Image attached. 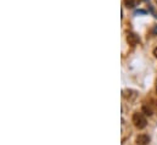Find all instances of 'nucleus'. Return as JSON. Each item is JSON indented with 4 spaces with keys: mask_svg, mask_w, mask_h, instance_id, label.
<instances>
[{
    "mask_svg": "<svg viewBox=\"0 0 157 145\" xmlns=\"http://www.w3.org/2000/svg\"><path fill=\"white\" fill-rule=\"evenodd\" d=\"M133 123L139 129H143V128H145L147 126V121H146L145 116L141 112H135L133 115Z\"/></svg>",
    "mask_w": 157,
    "mask_h": 145,
    "instance_id": "1",
    "label": "nucleus"
},
{
    "mask_svg": "<svg viewBox=\"0 0 157 145\" xmlns=\"http://www.w3.org/2000/svg\"><path fill=\"white\" fill-rule=\"evenodd\" d=\"M150 143V137L147 134H140L136 138V144L138 145H146Z\"/></svg>",
    "mask_w": 157,
    "mask_h": 145,
    "instance_id": "2",
    "label": "nucleus"
},
{
    "mask_svg": "<svg viewBox=\"0 0 157 145\" xmlns=\"http://www.w3.org/2000/svg\"><path fill=\"white\" fill-rule=\"evenodd\" d=\"M127 40H128V43H129L130 45H133V46H134V45H136V44L140 41V40H139V38L135 36L134 33H129L128 37H127Z\"/></svg>",
    "mask_w": 157,
    "mask_h": 145,
    "instance_id": "3",
    "label": "nucleus"
},
{
    "mask_svg": "<svg viewBox=\"0 0 157 145\" xmlns=\"http://www.w3.org/2000/svg\"><path fill=\"white\" fill-rule=\"evenodd\" d=\"M124 5L127 6V7H135V5H136V1L135 0H124Z\"/></svg>",
    "mask_w": 157,
    "mask_h": 145,
    "instance_id": "4",
    "label": "nucleus"
},
{
    "mask_svg": "<svg viewBox=\"0 0 157 145\" xmlns=\"http://www.w3.org/2000/svg\"><path fill=\"white\" fill-rule=\"evenodd\" d=\"M143 111H144L145 115H147V116H151V115H152V110L150 109V108H147V106H143Z\"/></svg>",
    "mask_w": 157,
    "mask_h": 145,
    "instance_id": "5",
    "label": "nucleus"
},
{
    "mask_svg": "<svg viewBox=\"0 0 157 145\" xmlns=\"http://www.w3.org/2000/svg\"><path fill=\"white\" fill-rule=\"evenodd\" d=\"M154 55L157 57V48H156V49H154Z\"/></svg>",
    "mask_w": 157,
    "mask_h": 145,
    "instance_id": "6",
    "label": "nucleus"
},
{
    "mask_svg": "<svg viewBox=\"0 0 157 145\" xmlns=\"http://www.w3.org/2000/svg\"><path fill=\"white\" fill-rule=\"evenodd\" d=\"M155 32H156V33H157V27H156V28H155Z\"/></svg>",
    "mask_w": 157,
    "mask_h": 145,
    "instance_id": "7",
    "label": "nucleus"
}]
</instances>
